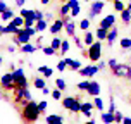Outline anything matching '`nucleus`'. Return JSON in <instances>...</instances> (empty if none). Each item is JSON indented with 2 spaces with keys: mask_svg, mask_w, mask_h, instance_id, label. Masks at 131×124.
Masks as SVG:
<instances>
[{
  "mask_svg": "<svg viewBox=\"0 0 131 124\" xmlns=\"http://www.w3.org/2000/svg\"><path fill=\"white\" fill-rule=\"evenodd\" d=\"M66 67H69V65H67V62H66L64 59L60 60L59 64H57V71H60V72H64L66 71Z\"/></svg>",
  "mask_w": 131,
  "mask_h": 124,
  "instance_id": "41",
  "label": "nucleus"
},
{
  "mask_svg": "<svg viewBox=\"0 0 131 124\" xmlns=\"http://www.w3.org/2000/svg\"><path fill=\"white\" fill-rule=\"evenodd\" d=\"M43 53H45V55H55L57 50H55L52 45H48V47H43Z\"/></svg>",
  "mask_w": 131,
  "mask_h": 124,
  "instance_id": "35",
  "label": "nucleus"
},
{
  "mask_svg": "<svg viewBox=\"0 0 131 124\" xmlns=\"http://www.w3.org/2000/svg\"><path fill=\"white\" fill-rule=\"evenodd\" d=\"M40 2H41L43 5H48V2H50V0H40Z\"/></svg>",
  "mask_w": 131,
  "mask_h": 124,
  "instance_id": "56",
  "label": "nucleus"
},
{
  "mask_svg": "<svg viewBox=\"0 0 131 124\" xmlns=\"http://www.w3.org/2000/svg\"><path fill=\"white\" fill-rule=\"evenodd\" d=\"M62 19H64V29H66V33L72 38V36L76 35V24H74L72 17H71V16H66V17H62Z\"/></svg>",
  "mask_w": 131,
  "mask_h": 124,
  "instance_id": "9",
  "label": "nucleus"
},
{
  "mask_svg": "<svg viewBox=\"0 0 131 124\" xmlns=\"http://www.w3.org/2000/svg\"><path fill=\"white\" fill-rule=\"evenodd\" d=\"M83 65H81V60H78V59H72V62H71V65H69V69L71 71H79Z\"/></svg>",
  "mask_w": 131,
  "mask_h": 124,
  "instance_id": "32",
  "label": "nucleus"
},
{
  "mask_svg": "<svg viewBox=\"0 0 131 124\" xmlns=\"http://www.w3.org/2000/svg\"><path fill=\"white\" fill-rule=\"evenodd\" d=\"M2 90H5V92L14 90V72H5L2 76Z\"/></svg>",
  "mask_w": 131,
  "mask_h": 124,
  "instance_id": "7",
  "label": "nucleus"
},
{
  "mask_svg": "<svg viewBox=\"0 0 131 124\" xmlns=\"http://www.w3.org/2000/svg\"><path fill=\"white\" fill-rule=\"evenodd\" d=\"M114 114H116V122H123V119H124V116H123V114H121L119 110H116Z\"/></svg>",
  "mask_w": 131,
  "mask_h": 124,
  "instance_id": "44",
  "label": "nucleus"
},
{
  "mask_svg": "<svg viewBox=\"0 0 131 124\" xmlns=\"http://www.w3.org/2000/svg\"><path fill=\"white\" fill-rule=\"evenodd\" d=\"M83 40H85L86 45H92V43H93V33L92 31H86L85 33V38H83Z\"/></svg>",
  "mask_w": 131,
  "mask_h": 124,
  "instance_id": "37",
  "label": "nucleus"
},
{
  "mask_svg": "<svg viewBox=\"0 0 131 124\" xmlns=\"http://www.w3.org/2000/svg\"><path fill=\"white\" fill-rule=\"evenodd\" d=\"M64 60H66V62H67V65H71V62H72V59H69V57H66Z\"/></svg>",
  "mask_w": 131,
  "mask_h": 124,
  "instance_id": "55",
  "label": "nucleus"
},
{
  "mask_svg": "<svg viewBox=\"0 0 131 124\" xmlns=\"http://www.w3.org/2000/svg\"><path fill=\"white\" fill-rule=\"evenodd\" d=\"M129 104H131V98H129Z\"/></svg>",
  "mask_w": 131,
  "mask_h": 124,
  "instance_id": "59",
  "label": "nucleus"
},
{
  "mask_svg": "<svg viewBox=\"0 0 131 124\" xmlns=\"http://www.w3.org/2000/svg\"><path fill=\"white\" fill-rule=\"evenodd\" d=\"M79 12H81V7H79V5H74V7H72V10H71V17H78Z\"/></svg>",
  "mask_w": 131,
  "mask_h": 124,
  "instance_id": "42",
  "label": "nucleus"
},
{
  "mask_svg": "<svg viewBox=\"0 0 131 124\" xmlns=\"http://www.w3.org/2000/svg\"><path fill=\"white\" fill-rule=\"evenodd\" d=\"M38 72H41L45 78H50V76L53 74V69H52V67H48V65H40V67H38Z\"/></svg>",
  "mask_w": 131,
  "mask_h": 124,
  "instance_id": "21",
  "label": "nucleus"
},
{
  "mask_svg": "<svg viewBox=\"0 0 131 124\" xmlns=\"http://www.w3.org/2000/svg\"><path fill=\"white\" fill-rule=\"evenodd\" d=\"M107 64H109V67H111V71H112V69H114V67H116V65H117L119 62H117V60H116V59H111V60H109V62H107Z\"/></svg>",
  "mask_w": 131,
  "mask_h": 124,
  "instance_id": "45",
  "label": "nucleus"
},
{
  "mask_svg": "<svg viewBox=\"0 0 131 124\" xmlns=\"http://www.w3.org/2000/svg\"><path fill=\"white\" fill-rule=\"evenodd\" d=\"M121 19H123V22H124V24H129V22H131V9H128V7H126L124 10L121 12Z\"/></svg>",
  "mask_w": 131,
  "mask_h": 124,
  "instance_id": "20",
  "label": "nucleus"
},
{
  "mask_svg": "<svg viewBox=\"0 0 131 124\" xmlns=\"http://www.w3.org/2000/svg\"><path fill=\"white\" fill-rule=\"evenodd\" d=\"M29 40H31V35L28 33L26 28H21L19 31L14 35V43H17V45H24V43H29Z\"/></svg>",
  "mask_w": 131,
  "mask_h": 124,
  "instance_id": "6",
  "label": "nucleus"
},
{
  "mask_svg": "<svg viewBox=\"0 0 131 124\" xmlns=\"http://www.w3.org/2000/svg\"><path fill=\"white\" fill-rule=\"evenodd\" d=\"M100 121H102V122H107V124L116 122V114L111 112V110H107V112H104V114L100 116Z\"/></svg>",
  "mask_w": 131,
  "mask_h": 124,
  "instance_id": "16",
  "label": "nucleus"
},
{
  "mask_svg": "<svg viewBox=\"0 0 131 124\" xmlns=\"http://www.w3.org/2000/svg\"><path fill=\"white\" fill-rule=\"evenodd\" d=\"M93 109H97L95 104H92V102H85V104L81 105V114H83V112H92Z\"/></svg>",
  "mask_w": 131,
  "mask_h": 124,
  "instance_id": "29",
  "label": "nucleus"
},
{
  "mask_svg": "<svg viewBox=\"0 0 131 124\" xmlns=\"http://www.w3.org/2000/svg\"><path fill=\"white\" fill-rule=\"evenodd\" d=\"M88 95H92V97H97L100 95V85H98L97 81H90V86H88Z\"/></svg>",
  "mask_w": 131,
  "mask_h": 124,
  "instance_id": "15",
  "label": "nucleus"
},
{
  "mask_svg": "<svg viewBox=\"0 0 131 124\" xmlns=\"http://www.w3.org/2000/svg\"><path fill=\"white\" fill-rule=\"evenodd\" d=\"M123 2H124V0H114V10H116V12H123L126 7H128V5H124Z\"/></svg>",
  "mask_w": 131,
  "mask_h": 124,
  "instance_id": "25",
  "label": "nucleus"
},
{
  "mask_svg": "<svg viewBox=\"0 0 131 124\" xmlns=\"http://www.w3.org/2000/svg\"><path fill=\"white\" fill-rule=\"evenodd\" d=\"M107 35H109V29H105V28H102V26H98V29L95 31V36H97L100 41L107 40Z\"/></svg>",
  "mask_w": 131,
  "mask_h": 124,
  "instance_id": "19",
  "label": "nucleus"
},
{
  "mask_svg": "<svg viewBox=\"0 0 131 124\" xmlns=\"http://www.w3.org/2000/svg\"><path fill=\"white\" fill-rule=\"evenodd\" d=\"M104 7H105L104 0H95V2L92 4V7H90V14H88V17H92V19H93V17H97L98 14L104 10Z\"/></svg>",
  "mask_w": 131,
  "mask_h": 124,
  "instance_id": "8",
  "label": "nucleus"
},
{
  "mask_svg": "<svg viewBox=\"0 0 131 124\" xmlns=\"http://www.w3.org/2000/svg\"><path fill=\"white\" fill-rule=\"evenodd\" d=\"M33 85H35V88H36V90H40V92H41V90H43V88H45V76H43V78H35V81H33Z\"/></svg>",
  "mask_w": 131,
  "mask_h": 124,
  "instance_id": "22",
  "label": "nucleus"
},
{
  "mask_svg": "<svg viewBox=\"0 0 131 124\" xmlns=\"http://www.w3.org/2000/svg\"><path fill=\"white\" fill-rule=\"evenodd\" d=\"M35 28L38 29V33L40 31H45L47 28H50L48 26V22H47V19H40V21H36V24H35Z\"/></svg>",
  "mask_w": 131,
  "mask_h": 124,
  "instance_id": "23",
  "label": "nucleus"
},
{
  "mask_svg": "<svg viewBox=\"0 0 131 124\" xmlns=\"http://www.w3.org/2000/svg\"><path fill=\"white\" fill-rule=\"evenodd\" d=\"M19 29H21V28H19V26H16L12 21H10L7 26H2V33H4V35H16V33L19 31Z\"/></svg>",
  "mask_w": 131,
  "mask_h": 124,
  "instance_id": "13",
  "label": "nucleus"
},
{
  "mask_svg": "<svg viewBox=\"0 0 131 124\" xmlns=\"http://www.w3.org/2000/svg\"><path fill=\"white\" fill-rule=\"evenodd\" d=\"M128 2H129V0H128Z\"/></svg>",
  "mask_w": 131,
  "mask_h": 124,
  "instance_id": "60",
  "label": "nucleus"
},
{
  "mask_svg": "<svg viewBox=\"0 0 131 124\" xmlns=\"http://www.w3.org/2000/svg\"><path fill=\"white\" fill-rule=\"evenodd\" d=\"M128 9H131V0H129V4H128Z\"/></svg>",
  "mask_w": 131,
  "mask_h": 124,
  "instance_id": "57",
  "label": "nucleus"
},
{
  "mask_svg": "<svg viewBox=\"0 0 131 124\" xmlns=\"http://www.w3.org/2000/svg\"><path fill=\"white\" fill-rule=\"evenodd\" d=\"M100 57H102V43L98 40V41H93L92 45H88V59L92 62H98Z\"/></svg>",
  "mask_w": 131,
  "mask_h": 124,
  "instance_id": "3",
  "label": "nucleus"
},
{
  "mask_svg": "<svg viewBox=\"0 0 131 124\" xmlns=\"http://www.w3.org/2000/svg\"><path fill=\"white\" fill-rule=\"evenodd\" d=\"M114 24H116V16H114V14H109L107 17H104V19L100 21V26L105 28V29H111V28H114Z\"/></svg>",
  "mask_w": 131,
  "mask_h": 124,
  "instance_id": "11",
  "label": "nucleus"
},
{
  "mask_svg": "<svg viewBox=\"0 0 131 124\" xmlns=\"http://www.w3.org/2000/svg\"><path fill=\"white\" fill-rule=\"evenodd\" d=\"M88 86H90V81H81V83H78V90L79 92H88Z\"/></svg>",
  "mask_w": 131,
  "mask_h": 124,
  "instance_id": "34",
  "label": "nucleus"
},
{
  "mask_svg": "<svg viewBox=\"0 0 131 124\" xmlns=\"http://www.w3.org/2000/svg\"><path fill=\"white\" fill-rule=\"evenodd\" d=\"M85 2H92V0H85Z\"/></svg>",
  "mask_w": 131,
  "mask_h": 124,
  "instance_id": "58",
  "label": "nucleus"
},
{
  "mask_svg": "<svg viewBox=\"0 0 131 124\" xmlns=\"http://www.w3.org/2000/svg\"><path fill=\"white\" fill-rule=\"evenodd\" d=\"M62 29H64V19H55V21H52V24H50V33L57 35V33H60Z\"/></svg>",
  "mask_w": 131,
  "mask_h": 124,
  "instance_id": "12",
  "label": "nucleus"
},
{
  "mask_svg": "<svg viewBox=\"0 0 131 124\" xmlns=\"http://www.w3.org/2000/svg\"><path fill=\"white\" fill-rule=\"evenodd\" d=\"M41 93H43V95H50L52 92H50V88H47V86H45V88L41 90Z\"/></svg>",
  "mask_w": 131,
  "mask_h": 124,
  "instance_id": "50",
  "label": "nucleus"
},
{
  "mask_svg": "<svg viewBox=\"0 0 131 124\" xmlns=\"http://www.w3.org/2000/svg\"><path fill=\"white\" fill-rule=\"evenodd\" d=\"M38 105H40V109H41V112H45V110H47V102H40Z\"/></svg>",
  "mask_w": 131,
  "mask_h": 124,
  "instance_id": "49",
  "label": "nucleus"
},
{
  "mask_svg": "<svg viewBox=\"0 0 131 124\" xmlns=\"http://www.w3.org/2000/svg\"><path fill=\"white\" fill-rule=\"evenodd\" d=\"M35 19H36V21H40V19H45V14L41 12V10H38V9H36V10H35Z\"/></svg>",
  "mask_w": 131,
  "mask_h": 124,
  "instance_id": "43",
  "label": "nucleus"
},
{
  "mask_svg": "<svg viewBox=\"0 0 131 124\" xmlns=\"http://www.w3.org/2000/svg\"><path fill=\"white\" fill-rule=\"evenodd\" d=\"M93 104H95V107H97V110H104V100L100 98V95H97V97H93Z\"/></svg>",
  "mask_w": 131,
  "mask_h": 124,
  "instance_id": "28",
  "label": "nucleus"
},
{
  "mask_svg": "<svg viewBox=\"0 0 131 124\" xmlns=\"http://www.w3.org/2000/svg\"><path fill=\"white\" fill-rule=\"evenodd\" d=\"M112 2H114V0H112Z\"/></svg>",
  "mask_w": 131,
  "mask_h": 124,
  "instance_id": "61",
  "label": "nucleus"
},
{
  "mask_svg": "<svg viewBox=\"0 0 131 124\" xmlns=\"http://www.w3.org/2000/svg\"><path fill=\"white\" fill-rule=\"evenodd\" d=\"M123 122H126V124H131V119H129V117H124V119H123Z\"/></svg>",
  "mask_w": 131,
  "mask_h": 124,
  "instance_id": "54",
  "label": "nucleus"
},
{
  "mask_svg": "<svg viewBox=\"0 0 131 124\" xmlns=\"http://www.w3.org/2000/svg\"><path fill=\"white\" fill-rule=\"evenodd\" d=\"M21 16H23L24 19L35 17V10H31V9H24V7H21Z\"/></svg>",
  "mask_w": 131,
  "mask_h": 124,
  "instance_id": "27",
  "label": "nucleus"
},
{
  "mask_svg": "<svg viewBox=\"0 0 131 124\" xmlns=\"http://www.w3.org/2000/svg\"><path fill=\"white\" fill-rule=\"evenodd\" d=\"M81 105H83L81 98H76V97H66V98H62V107H64L66 110H71L72 114L81 112Z\"/></svg>",
  "mask_w": 131,
  "mask_h": 124,
  "instance_id": "2",
  "label": "nucleus"
},
{
  "mask_svg": "<svg viewBox=\"0 0 131 124\" xmlns=\"http://www.w3.org/2000/svg\"><path fill=\"white\" fill-rule=\"evenodd\" d=\"M45 121L48 124H62L66 119L62 117V116H57V114H50V116H47V117H45Z\"/></svg>",
  "mask_w": 131,
  "mask_h": 124,
  "instance_id": "17",
  "label": "nucleus"
},
{
  "mask_svg": "<svg viewBox=\"0 0 131 124\" xmlns=\"http://www.w3.org/2000/svg\"><path fill=\"white\" fill-rule=\"evenodd\" d=\"M112 74L117 78H124V79H131V65L129 64H117L112 69Z\"/></svg>",
  "mask_w": 131,
  "mask_h": 124,
  "instance_id": "5",
  "label": "nucleus"
},
{
  "mask_svg": "<svg viewBox=\"0 0 131 124\" xmlns=\"http://www.w3.org/2000/svg\"><path fill=\"white\" fill-rule=\"evenodd\" d=\"M79 28H81L83 31H86V29L90 28V21H88V19H81V21H79Z\"/></svg>",
  "mask_w": 131,
  "mask_h": 124,
  "instance_id": "40",
  "label": "nucleus"
},
{
  "mask_svg": "<svg viewBox=\"0 0 131 124\" xmlns=\"http://www.w3.org/2000/svg\"><path fill=\"white\" fill-rule=\"evenodd\" d=\"M129 50H131V48H129Z\"/></svg>",
  "mask_w": 131,
  "mask_h": 124,
  "instance_id": "62",
  "label": "nucleus"
},
{
  "mask_svg": "<svg viewBox=\"0 0 131 124\" xmlns=\"http://www.w3.org/2000/svg\"><path fill=\"white\" fill-rule=\"evenodd\" d=\"M55 86H57L59 90H62V92H64V90H66V81L62 78H57V79H55Z\"/></svg>",
  "mask_w": 131,
  "mask_h": 124,
  "instance_id": "38",
  "label": "nucleus"
},
{
  "mask_svg": "<svg viewBox=\"0 0 131 124\" xmlns=\"http://www.w3.org/2000/svg\"><path fill=\"white\" fill-rule=\"evenodd\" d=\"M69 47H71V43H69V41H67V40H62V47H60V55H66V52H67V50H69Z\"/></svg>",
  "mask_w": 131,
  "mask_h": 124,
  "instance_id": "33",
  "label": "nucleus"
},
{
  "mask_svg": "<svg viewBox=\"0 0 131 124\" xmlns=\"http://www.w3.org/2000/svg\"><path fill=\"white\" fill-rule=\"evenodd\" d=\"M98 71H100V67L92 64V65H86V67H81V69H79V74H81L83 78H93Z\"/></svg>",
  "mask_w": 131,
  "mask_h": 124,
  "instance_id": "10",
  "label": "nucleus"
},
{
  "mask_svg": "<svg viewBox=\"0 0 131 124\" xmlns=\"http://www.w3.org/2000/svg\"><path fill=\"white\" fill-rule=\"evenodd\" d=\"M0 16H2V17H0L2 21H12L14 19V12L10 10V9H7V10H4V12H0Z\"/></svg>",
  "mask_w": 131,
  "mask_h": 124,
  "instance_id": "24",
  "label": "nucleus"
},
{
  "mask_svg": "<svg viewBox=\"0 0 131 124\" xmlns=\"http://www.w3.org/2000/svg\"><path fill=\"white\" fill-rule=\"evenodd\" d=\"M69 4H71V7H74V5H79V2L78 0H67Z\"/></svg>",
  "mask_w": 131,
  "mask_h": 124,
  "instance_id": "52",
  "label": "nucleus"
},
{
  "mask_svg": "<svg viewBox=\"0 0 131 124\" xmlns=\"http://www.w3.org/2000/svg\"><path fill=\"white\" fill-rule=\"evenodd\" d=\"M9 7H7V4L4 2V0H0V12H4V10H7Z\"/></svg>",
  "mask_w": 131,
  "mask_h": 124,
  "instance_id": "46",
  "label": "nucleus"
},
{
  "mask_svg": "<svg viewBox=\"0 0 131 124\" xmlns=\"http://www.w3.org/2000/svg\"><path fill=\"white\" fill-rule=\"evenodd\" d=\"M109 110L116 112V105H114V98H111V105H109Z\"/></svg>",
  "mask_w": 131,
  "mask_h": 124,
  "instance_id": "47",
  "label": "nucleus"
},
{
  "mask_svg": "<svg viewBox=\"0 0 131 124\" xmlns=\"http://www.w3.org/2000/svg\"><path fill=\"white\" fill-rule=\"evenodd\" d=\"M21 50L24 53H33L36 50V45H31V43H24V45H21Z\"/></svg>",
  "mask_w": 131,
  "mask_h": 124,
  "instance_id": "26",
  "label": "nucleus"
},
{
  "mask_svg": "<svg viewBox=\"0 0 131 124\" xmlns=\"http://www.w3.org/2000/svg\"><path fill=\"white\" fill-rule=\"evenodd\" d=\"M98 67H100V69H105V67H107V65H109V64H105V62H104V60H98Z\"/></svg>",
  "mask_w": 131,
  "mask_h": 124,
  "instance_id": "48",
  "label": "nucleus"
},
{
  "mask_svg": "<svg viewBox=\"0 0 131 124\" xmlns=\"http://www.w3.org/2000/svg\"><path fill=\"white\" fill-rule=\"evenodd\" d=\"M12 72H14V90L16 88H28V79L24 76V69L23 67H17Z\"/></svg>",
  "mask_w": 131,
  "mask_h": 124,
  "instance_id": "4",
  "label": "nucleus"
},
{
  "mask_svg": "<svg viewBox=\"0 0 131 124\" xmlns=\"http://www.w3.org/2000/svg\"><path fill=\"white\" fill-rule=\"evenodd\" d=\"M71 10H72V7L69 2H66V4H62L59 9V12H60V17H66V16H71Z\"/></svg>",
  "mask_w": 131,
  "mask_h": 124,
  "instance_id": "18",
  "label": "nucleus"
},
{
  "mask_svg": "<svg viewBox=\"0 0 131 124\" xmlns=\"http://www.w3.org/2000/svg\"><path fill=\"white\" fill-rule=\"evenodd\" d=\"M121 48L123 50H129L131 48V36L129 38H121Z\"/></svg>",
  "mask_w": 131,
  "mask_h": 124,
  "instance_id": "30",
  "label": "nucleus"
},
{
  "mask_svg": "<svg viewBox=\"0 0 131 124\" xmlns=\"http://www.w3.org/2000/svg\"><path fill=\"white\" fill-rule=\"evenodd\" d=\"M12 22L16 24V26H19V28H24V17L23 16H14V19H12Z\"/></svg>",
  "mask_w": 131,
  "mask_h": 124,
  "instance_id": "31",
  "label": "nucleus"
},
{
  "mask_svg": "<svg viewBox=\"0 0 131 124\" xmlns=\"http://www.w3.org/2000/svg\"><path fill=\"white\" fill-rule=\"evenodd\" d=\"M24 2H26V0H16V5H17V7H23V5H24Z\"/></svg>",
  "mask_w": 131,
  "mask_h": 124,
  "instance_id": "51",
  "label": "nucleus"
},
{
  "mask_svg": "<svg viewBox=\"0 0 131 124\" xmlns=\"http://www.w3.org/2000/svg\"><path fill=\"white\" fill-rule=\"evenodd\" d=\"M52 98H55V100H62V90H59V88L52 90Z\"/></svg>",
  "mask_w": 131,
  "mask_h": 124,
  "instance_id": "39",
  "label": "nucleus"
},
{
  "mask_svg": "<svg viewBox=\"0 0 131 124\" xmlns=\"http://www.w3.org/2000/svg\"><path fill=\"white\" fill-rule=\"evenodd\" d=\"M45 19H48V21H55V19H53V16H52L50 12H48V14H45Z\"/></svg>",
  "mask_w": 131,
  "mask_h": 124,
  "instance_id": "53",
  "label": "nucleus"
},
{
  "mask_svg": "<svg viewBox=\"0 0 131 124\" xmlns=\"http://www.w3.org/2000/svg\"><path fill=\"white\" fill-rule=\"evenodd\" d=\"M41 114H43V112H41L40 105L36 104L35 100H29L26 105L21 107V119H23L24 122H36Z\"/></svg>",
  "mask_w": 131,
  "mask_h": 124,
  "instance_id": "1",
  "label": "nucleus"
},
{
  "mask_svg": "<svg viewBox=\"0 0 131 124\" xmlns=\"http://www.w3.org/2000/svg\"><path fill=\"white\" fill-rule=\"evenodd\" d=\"M50 45H52L53 48H55V50L59 52V50H60V47H62V40H60V38H53V40H52V43H50Z\"/></svg>",
  "mask_w": 131,
  "mask_h": 124,
  "instance_id": "36",
  "label": "nucleus"
},
{
  "mask_svg": "<svg viewBox=\"0 0 131 124\" xmlns=\"http://www.w3.org/2000/svg\"><path fill=\"white\" fill-rule=\"evenodd\" d=\"M117 31H119V29L116 26L109 29V35H107V45H109V47L114 45V41H116V38H117V35H119Z\"/></svg>",
  "mask_w": 131,
  "mask_h": 124,
  "instance_id": "14",
  "label": "nucleus"
}]
</instances>
